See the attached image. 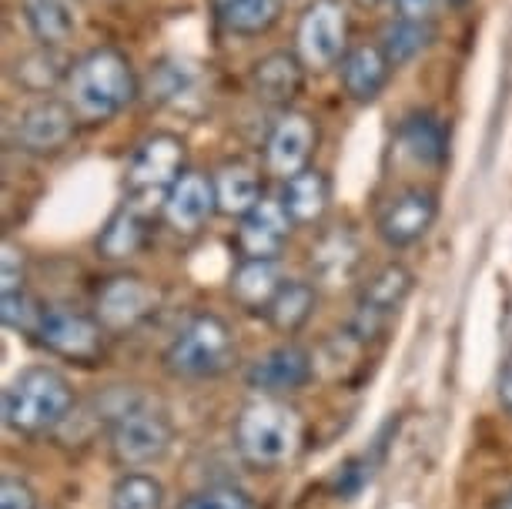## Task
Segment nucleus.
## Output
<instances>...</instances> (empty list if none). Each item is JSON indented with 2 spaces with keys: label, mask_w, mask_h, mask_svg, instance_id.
I'll return each instance as SVG.
<instances>
[{
  "label": "nucleus",
  "mask_w": 512,
  "mask_h": 509,
  "mask_svg": "<svg viewBox=\"0 0 512 509\" xmlns=\"http://www.w3.org/2000/svg\"><path fill=\"white\" fill-rule=\"evenodd\" d=\"M305 74L308 67L295 51H268L251 64L248 88L268 108L288 111L298 101V94L305 91Z\"/></svg>",
  "instance_id": "f3484780"
},
{
  "label": "nucleus",
  "mask_w": 512,
  "mask_h": 509,
  "mask_svg": "<svg viewBox=\"0 0 512 509\" xmlns=\"http://www.w3.org/2000/svg\"><path fill=\"white\" fill-rule=\"evenodd\" d=\"M215 215H218L215 178L195 168H188L185 175L175 181V188L168 191V198H164V205H161L164 225L181 238L205 232V225Z\"/></svg>",
  "instance_id": "2eb2a0df"
},
{
  "label": "nucleus",
  "mask_w": 512,
  "mask_h": 509,
  "mask_svg": "<svg viewBox=\"0 0 512 509\" xmlns=\"http://www.w3.org/2000/svg\"><path fill=\"white\" fill-rule=\"evenodd\" d=\"M395 67L385 57L382 44H355L349 47V54L338 64V78H342V88L349 94V101L355 104H372L379 101L385 88H389Z\"/></svg>",
  "instance_id": "6ab92c4d"
},
{
  "label": "nucleus",
  "mask_w": 512,
  "mask_h": 509,
  "mask_svg": "<svg viewBox=\"0 0 512 509\" xmlns=\"http://www.w3.org/2000/svg\"><path fill=\"white\" fill-rule=\"evenodd\" d=\"M499 402H502V409L512 416V355H509L506 366H502V372H499Z\"/></svg>",
  "instance_id": "e433bc0d"
},
{
  "label": "nucleus",
  "mask_w": 512,
  "mask_h": 509,
  "mask_svg": "<svg viewBox=\"0 0 512 509\" xmlns=\"http://www.w3.org/2000/svg\"><path fill=\"white\" fill-rule=\"evenodd\" d=\"M64 74H67V67H61L51 47L24 54L21 61L11 67V78L17 81V88H24L31 94H44L51 84H64Z\"/></svg>",
  "instance_id": "c756f323"
},
{
  "label": "nucleus",
  "mask_w": 512,
  "mask_h": 509,
  "mask_svg": "<svg viewBox=\"0 0 512 509\" xmlns=\"http://www.w3.org/2000/svg\"><path fill=\"white\" fill-rule=\"evenodd\" d=\"M77 114L64 98H37L17 118V148L31 158L61 155L77 134Z\"/></svg>",
  "instance_id": "ddd939ff"
},
{
  "label": "nucleus",
  "mask_w": 512,
  "mask_h": 509,
  "mask_svg": "<svg viewBox=\"0 0 512 509\" xmlns=\"http://www.w3.org/2000/svg\"><path fill=\"white\" fill-rule=\"evenodd\" d=\"M315 352H308L298 342H282L275 349L258 355L245 372L248 389H255L258 396H292V392L305 389L315 379Z\"/></svg>",
  "instance_id": "4468645a"
},
{
  "label": "nucleus",
  "mask_w": 512,
  "mask_h": 509,
  "mask_svg": "<svg viewBox=\"0 0 512 509\" xmlns=\"http://www.w3.org/2000/svg\"><path fill=\"white\" fill-rule=\"evenodd\" d=\"M496 509H512V486L506 489V493L499 496V503H496Z\"/></svg>",
  "instance_id": "4c0bfd02"
},
{
  "label": "nucleus",
  "mask_w": 512,
  "mask_h": 509,
  "mask_svg": "<svg viewBox=\"0 0 512 509\" xmlns=\"http://www.w3.org/2000/svg\"><path fill=\"white\" fill-rule=\"evenodd\" d=\"M439 218V195L432 188L412 185L385 198V205L375 215V232L392 252L419 245L432 232Z\"/></svg>",
  "instance_id": "9b49d317"
},
{
  "label": "nucleus",
  "mask_w": 512,
  "mask_h": 509,
  "mask_svg": "<svg viewBox=\"0 0 512 509\" xmlns=\"http://www.w3.org/2000/svg\"><path fill=\"white\" fill-rule=\"evenodd\" d=\"M211 17L231 37H265L282 21V0H208Z\"/></svg>",
  "instance_id": "5701e85b"
},
{
  "label": "nucleus",
  "mask_w": 512,
  "mask_h": 509,
  "mask_svg": "<svg viewBox=\"0 0 512 509\" xmlns=\"http://www.w3.org/2000/svg\"><path fill=\"white\" fill-rule=\"evenodd\" d=\"M178 509H258V506L238 486H205L198 493H191Z\"/></svg>",
  "instance_id": "2f4dec72"
},
{
  "label": "nucleus",
  "mask_w": 512,
  "mask_h": 509,
  "mask_svg": "<svg viewBox=\"0 0 512 509\" xmlns=\"http://www.w3.org/2000/svg\"><path fill=\"white\" fill-rule=\"evenodd\" d=\"M282 205L288 211V218L295 222V228L305 225H318L332 208V178L325 175L322 168H305L282 181V191H278Z\"/></svg>",
  "instance_id": "412c9836"
},
{
  "label": "nucleus",
  "mask_w": 512,
  "mask_h": 509,
  "mask_svg": "<svg viewBox=\"0 0 512 509\" xmlns=\"http://www.w3.org/2000/svg\"><path fill=\"white\" fill-rule=\"evenodd\" d=\"M61 91L77 114V121L88 124V128H101L138 101L141 81L131 57L121 47L101 44L67 64Z\"/></svg>",
  "instance_id": "f257e3e1"
},
{
  "label": "nucleus",
  "mask_w": 512,
  "mask_h": 509,
  "mask_svg": "<svg viewBox=\"0 0 512 509\" xmlns=\"http://www.w3.org/2000/svg\"><path fill=\"white\" fill-rule=\"evenodd\" d=\"M27 288V255L24 248L14 242H4V255H0V295L24 292Z\"/></svg>",
  "instance_id": "473e14b6"
},
{
  "label": "nucleus",
  "mask_w": 512,
  "mask_h": 509,
  "mask_svg": "<svg viewBox=\"0 0 512 509\" xmlns=\"http://www.w3.org/2000/svg\"><path fill=\"white\" fill-rule=\"evenodd\" d=\"M318 151V124L312 114L288 108L278 111L275 124L265 138V168L268 175L288 181L298 171L312 168V158Z\"/></svg>",
  "instance_id": "f8f14e48"
},
{
  "label": "nucleus",
  "mask_w": 512,
  "mask_h": 509,
  "mask_svg": "<svg viewBox=\"0 0 512 509\" xmlns=\"http://www.w3.org/2000/svg\"><path fill=\"white\" fill-rule=\"evenodd\" d=\"M446 0H392L395 17H405V21H419V24H432L436 14L442 11Z\"/></svg>",
  "instance_id": "c9c22d12"
},
{
  "label": "nucleus",
  "mask_w": 512,
  "mask_h": 509,
  "mask_svg": "<svg viewBox=\"0 0 512 509\" xmlns=\"http://www.w3.org/2000/svg\"><path fill=\"white\" fill-rule=\"evenodd\" d=\"M74 389L54 366H27L4 389V426L14 436L44 439L67 422Z\"/></svg>",
  "instance_id": "7ed1b4c3"
},
{
  "label": "nucleus",
  "mask_w": 512,
  "mask_h": 509,
  "mask_svg": "<svg viewBox=\"0 0 512 509\" xmlns=\"http://www.w3.org/2000/svg\"><path fill=\"white\" fill-rule=\"evenodd\" d=\"M161 292L158 285H151L144 275L134 272H118L98 288L94 295V315L111 335L134 332L158 312Z\"/></svg>",
  "instance_id": "9d476101"
},
{
  "label": "nucleus",
  "mask_w": 512,
  "mask_h": 509,
  "mask_svg": "<svg viewBox=\"0 0 512 509\" xmlns=\"http://www.w3.org/2000/svg\"><path fill=\"white\" fill-rule=\"evenodd\" d=\"M21 11L41 47H61L81 31L74 0H21Z\"/></svg>",
  "instance_id": "a878e982"
},
{
  "label": "nucleus",
  "mask_w": 512,
  "mask_h": 509,
  "mask_svg": "<svg viewBox=\"0 0 512 509\" xmlns=\"http://www.w3.org/2000/svg\"><path fill=\"white\" fill-rule=\"evenodd\" d=\"M108 329L94 312L74 309V305H44L41 322L34 329V342L47 355L74 366H94L108 352Z\"/></svg>",
  "instance_id": "0eeeda50"
},
{
  "label": "nucleus",
  "mask_w": 512,
  "mask_h": 509,
  "mask_svg": "<svg viewBox=\"0 0 512 509\" xmlns=\"http://www.w3.org/2000/svg\"><path fill=\"white\" fill-rule=\"evenodd\" d=\"M44 305H37V299L31 292H11V295H0V319L11 332H27L34 335L37 322H41Z\"/></svg>",
  "instance_id": "7c9ffc66"
},
{
  "label": "nucleus",
  "mask_w": 512,
  "mask_h": 509,
  "mask_svg": "<svg viewBox=\"0 0 512 509\" xmlns=\"http://www.w3.org/2000/svg\"><path fill=\"white\" fill-rule=\"evenodd\" d=\"M415 292V275L402 262L382 265L379 272L369 275V282L359 288L355 295V309L349 319V329L355 339H362L365 345L382 339L392 329V322L399 319V312L405 309V302Z\"/></svg>",
  "instance_id": "6e6552de"
},
{
  "label": "nucleus",
  "mask_w": 512,
  "mask_h": 509,
  "mask_svg": "<svg viewBox=\"0 0 512 509\" xmlns=\"http://www.w3.org/2000/svg\"><path fill=\"white\" fill-rule=\"evenodd\" d=\"M37 489L24 476L4 473L0 476V509H37Z\"/></svg>",
  "instance_id": "72a5a7b5"
},
{
  "label": "nucleus",
  "mask_w": 512,
  "mask_h": 509,
  "mask_svg": "<svg viewBox=\"0 0 512 509\" xmlns=\"http://www.w3.org/2000/svg\"><path fill=\"white\" fill-rule=\"evenodd\" d=\"M238 345L231 325L215 312H198L181 325L175 339L164 349V369L175 379L205 382L218 379L235 366Z\"/></svg>",
  "instance_id": "39448f33"
},
{
  "label": "nucleus",
  "mask_w": 512,
  "mask_h": 509,
  "mask_svg": "<svg viewBox=\"0 0 512 509\" xmlns=\"http://www.w3.org/2000/svg\"><path fill=\"white\" fill-rule=\"evenodd\" d=\"M295 222L288 218L282 198H262L245 218H238L235 248L238 258H262V262H278L292 238Z\"/></svg>",
  "instance_id": "dca6fc26"
},
{
  "label": "nucleus",
  "mask_w": 512,
  "mask_h": 509,
  "mask_svg": "<svg viewBox=\"0 0 512 509\" xmlns=\"http://www.w3.org/2000/svg\"><path fill=\"white\" fill-rule=\"evenodd\" d=\"M315 285H349L362 268V242L349 225H332L308 248Z\"/></svg>",
  "instance_id": "a211bd4d"
},
{
  "label": "nucleus",
  "mask_w": 512,
  "mask_h": 509,
  "mask_svg": "<svg viewBox=\"0 0 512 509\" xmlns=\"http://www.w3.org/2000/svg\"><path fill=\"white\" fill-rule=\"evenodd\" d=\"M318 309V288L315 282L305 278H288L282 285V292L275 295L272 309H268L265 322L272 325L278 335H298L312 322V315Z\"/></svg>",
  "instance_id": "bb28decb"
},
{
  "label": "nucleus",
  "mask_w": 512,
  "mask_h": 509,
  "mask_svg": "<svg viewBox=\"0 0 512 509\" xmlns=\"http://www.w3.org/2000/svg\"><path fill=\"white\" fill-rule=\"evenodd\" d=\"M369 479H372V466L365 463V459H349V463L338 466V473H335V493L352 499Z\"/></svg>",
  "instance_id": "f704fd0d"
},
{
  "label": "nucleus",
  "mask_w": 512,
  "mask_h": 509,
  "mask_svg": "<svg viewBox=\"0 0 512 509\" xmlns=\"http://www.w3.org/2000/svg\"><path fill=\"white\" fill-rule=\"evenodd\" d=\"M432 41V24H419V21H405V17H395V21L382 31V51L392 61V67L412 64L425 47Z\"/></svg>",
  "instance_id": "cd10ccee"
},
{
  "label": "nucleus",
  "mask_w": 512,
  "mask_h": 509,
  "mask_svg": "<svg viewBox=\"0 0 512 509\" xmlns=\"http://www.w3.org/2000/svg\"><path fill=\"white\" fill-rule=\"evenodd\" d=\"M288 278L282 275L278 262H262V258H238L235 272L228 278V295L241 312L268 315L275 295L282 292Z\"/></svg>",
  "instance_id": "aec40b11"
},
{
  "label": "nucleus",
  "mask_w": 512,
  "mask_h": 509,
  "mask_svg": "<svg viewBox=\"0 0 512 509\" xmlns=\"http://www.w3.org/2000/svg\"><path fill=\"white\" fill-rule=\"evenodd\" d=\"M148 242V211L124 201L118 211L104 222L98 235V258L104 262H128Z\"/></svg>",
  "instance_id": "393cba45"
},
{
  "label": "nucleus",
  "mask_w": 512,
  "mask_h": 509,
  "mask_svg": "<svg viewBox=\"0 0 512 509\" xmlns=\"http://www.w3.org/2000/svg\"><path fill=\"white\" fill-rule=\"evenodd\" d=\"M295 54L308 71H328L349 54V14L342 0H312L298 17Z\"/></svg>",
  "instance_id": "1a4fd4ad"
},
{
  "label": "nucleus",
  "mask_w": 512,
  "mask_h": 509,
  "mask_svg": "<svg viewBox=\"0 0 512 509\" xmlns=\"http://www.w3.org/2000/svg\"><path fill=\"white\" fill-rule=\"evenodd\" d=\"M175 443V422L144 396H124L108 409L111 459L124 469H144L168 456Z\"/></svg>",
  "instance_id": "20e7f679"
},
{
  "label": "nucleus",
  "mask_w": 512,
  "mask_h": 509,
  "mask_svg": "<svg viewBox=\"0 0 512 509\" xmlns=\"http://www.w3.org/2000/svg\"><path fill=\"white\" fill-rule=\"evenodd\" d=\"M215 195H218V215L228 218H245L258 201L265 198L262 191V171L248 161H225L215 175Z\"/></svg>",
  "instance_id": "b1692460"
},
{
  "label": "nucleus",
  "mask_w": 512,
  "mask_h": 509,
  "mask_svg": "<svg viewBox=\"0 0 512 509\" xmlns=\"http://www.w3.org/2000/svg\"><path fill=\"white\" fill-rule=\"evenodd\" d=\"M188 171V144L175 131H151L138 141L134 155L124 168V191L128 201L144 211L164 205L175 181Z\"/></svg>",
  "instance_id": "423d86ee"
},
{
  "label": "nucleus",
  "mask_w": 512,
  "mask_h": 509,
  "mask_svg": "<svg viewBox=\"0 0 512 509\" xmlns=\"http://www.w3.org/2000/svg\"><path fill=\"white\" fill-rule=\"evenodd\" d=\"M108 509H164V486L144 469H128L111 486Z\"/></svg>",
  "instance_id": "c85d7f7f"
},
{
  "label": "nucleus",
  "mask_w": 512,
  "mask_h": 509,
  "mask_svg": "<svg viewBox=\"0 0 512 509\" xmlns=\"http://www.w3.org/2000/svg\"><path fill=\"white\" fill-rule=\"evenodd\" d=\"M305 419L288 399L258 396L235 419V449L255 469H282L302 453Z\"/></svg>",
  "instance_id": "f03ea898"
},
{
  "label": "nucleus",
  "mask_w": 512,
  "mask_h": 509,
  "mask_svg": "<svg viewBox=\"0 0 512 509\" xmlns=\"http://www.w3.org/2000/svg\"><path fill=\"white\" fill-rule=\"evenodd\" d=\"M395 141H399L402 155L419 168H439L449 155V131L439 114L432 111L405 114Z\"/></svg>",
  "instance_id": "4be33fe9"
},
{
  "label": "nucleus",
  "mask_w": 512,
  "mask_h": 509,
  "mask_svg": "<svg viewBox=\"0 0 512 509\" xmlns=\"http://www.w3.org/2000/svg\"><path fill=\"white\" fill-rule=\"evenodd\" d=\"M359 7H382V4H389V0H355Z\"/></svg>",
  "instance_id": "58836bf2"
}]
</instances>
